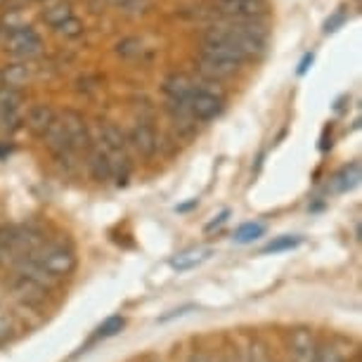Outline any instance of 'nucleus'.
Wrapping results in <instances>:
<instances>
[{
	"mask_svg": "<svg viewBox=\"0 0 362 362\" xmlns=\"http://www.w3.org/2000/svg\"><path fill=\"white\" fill-rule=\"evenodd\" d=\"M194 310V305H180V308H175V310H170L168 315H163V317H159V322L161 325H166V322H170V320H175V317H182V315H187V313H192Z\"/></svg>",
	"mask_w": 362,
	"mask_h": 362,
	"instance_id": "bb28decb",
	"label": "nucleus"
},
{
	"mask_svg": "<svg viewBox=\"0 0 362 362\" xmlns=\"http://www.w3.org/2000/svg\"><path fill=\"white\" fill-rule=\"evenodd\" d=\"M300 242H303V237L298 235H282L277 239H272L268 247H263V254H282V251H291L300 247Z\"/></svg>",
	"mask_w": 362,
	"mask_h": 362,
	"instance_id": "412c9836",
	"label": "nucleus"
},
{
	"mask_svg": "<svg viewBox=\"0 0 362 362\" xmlns=\"http://www.w3.org/2000/svg\"><path fill=\"white\" fill-rule=\"evenodd\" d=\"M291 355L296 362H315L317 346L313 341L310 329H293L291 332Z\"/></svg>",
	"mask_w": 362,
	"mask_h": 362,
	"instance_id": "ddd939ff",
	"label": "nucleus"
},
{
	"mask_svg": "<svg viewBox=\"0 0 362 362\" xmlns=\"http://www.w3.org/2000/svg\"><path fill=\"white\" fill-rule=\"evenodd\" d=\"M228 216H230V211L228 209H225V211H221V214H218L216 218H214V221H211L209 225H206V228H204V230H206V232H214L216 228H221V225L225 223V221H228Z\"/></svg>",
	"mask_w": 362,
	"mask_h": 362,
	"instance_id": "c756f323",
	"label": "nucleus"
},
{
	"mask_svg": "<svg viewBox=\"0 0 362 362\" xmlns=\"http://www.w3.org/2000/svg\"><path fill=\"white\" fill-rule=\"evenodd\" d=\"M128 145H131L135 152H138L142 159H152L156 154V149H159V138H156V131L145 121H140V124H135L131 131L126 135Z\"/></svg>",
	"mask_w": 362,
	"mask_h": 362,
	"instance_id": "1a4fd4ad",
	"label": "nucleus"
},
{
	"mask_svg": "<svg viewBox=\"0 0 362 362\" xmlns=\"http://www.w3.org/2000/svg\"><path fill=\"white\" fill-rule=\"evenodd\" d=\"M119 10L131 12V15H140V12H147L149 0H112Z\"/></svg>",
	"mask_w": 362,
	"mask_h": 362,
	"instance_id": "393cba45",
	"label": "nucleus"
},
{
	"mask_svg": "<svg viewBox=\"0 0 362 362\" xmlns=\"http://www.w3.org/2000/svg\"><path fill=\"white\" fill-rule=\"evenodd\" d=\"M5 83H3V74H0V88H3Z\"/></svg>",
	"mask_w": 362,
	"mask_h": 362,
	"instance_id": "f704fd0d",
	"label": "nucleus"
},
{
	"mask_svg": "<svg viewBox=\"0 0 362 362\" xmlns=\"http://www.w3.org/2000/svg\"><path fill=\"white\" fill-rule=\"evenodd\" d=\"M40 17H43V22L50 26V29H54V26H59L62 22H66L69 17H74V8H71L69 0H59V3L47 5Z\"/></svg>",
	"mask_w": 362,
	"mask_h": 362,
	"instance_id": "f3484780",
	"label": "nucleus"
},
{
	"mask_svg": "<svg viewBox=\"0 0 362 362\" xmlns=\"http://www.w3.org/2000/svg\"><path fill=\"white\" fill-rule=\"evenodd\" d=\"M244 62H247L244 57H239L237 52L221 45H202L199 54H197V64H199L202 76H206L211 81L235 76L242 69Z\"/></svg>",
	"mask_w": 362,
	"mask_h": 362,
	"instance_id": "f03ea898",
	"label": "nucleus"
},
{
	"mask_svg": "<svg viewBox=\"0 0 362 362\" xmlns=\"http://www.w3.org/2000/svg\"><path fill=\"white\" fill-rule=\"evenodd\" d=\"M189 362H211V360L204 358V355H192V358H189Z\"/></svg>",
	"mask_w": 362,
	"mask_h": 362,
	"instance_id": "473e14b6",
	"label": "nucleus"
},
{
	"mask_svg": "<svg viewBox=\"0 0 362 362\" xmlns=\"http://www.w3.org/2000/svg\"><path fill=\"white\" fill-rule=\"evenodd\" d=\"M3 3H8V0H0V5H3Z\"/></svg>",
	"mask_w": 362,
	"mask_h": 362,
	"instance_id": "e433bc0d",
	"label": "nucleus"
},
{
	"mask_svg": "<svg viewBox=\"0 0 362 362\" xmlns=\"http://www.w3.org/2000/svg\"><path fill=\"white\" fill-rule=\"evenodd\" d=\"M12 329H15V327H12L10 315L3 308H0V339H8L10 334H12Z\"/></svg>",
	"mask_w": 362,
	"mask_h": 362,
	"instance_id": "cd10ccee",
	"label": "nucleus"
},
{
	"mask_svg": "<svg viewBox=\"0 0 362 362\" xmlns=\"http://www.w3.org/2000/svg\"><path fill=\"white\" fill-rule=\"evenodd\" d=\"M211 256H214V249L211 247H194V249H187V251H182V254L170 258V268L177 272H187V270L197 268V265L206 263Z\"/></svg>",
	"mask_w": 362,
	"mask_h": 362,
	"instance_id": "4468645a",
	"label": "nucleus"
},
{
	"mask_svg": "<svg viewBox=\"0 0 362 362\" xmlns=\"http://www.w3.org/2000/svg\"><path fill=\"white\" fill-rule=\"evenodd\" d=\"M59 121H62L64 131L69 135L74 152H90L93 140H90V133H88L83 114L74 112V109H66L64 114H59Z\"/></svg>",
	"mask_w": 362,
	"mask_h": 362,
	"instance_id": "0eeeda50",
	"label": "nucleus"
},
{
	"mask_svg": "<svg viewBox=\"0 0 362 362\" xmlns=\"http://www.w3.org/2000/svg\"><path fill=\"white\" fill-rule=\"evenodd\" d=\"M251 362H272V360H270L268 351H265L261 344H254V346H251Z\"/></svg>",
	"mask_w": 362,
	"mask_h": 362,
	"instance_id": "c85d7f7f",
	"label": "nucleus"
},
{
	"mask_svg": "<svg viewBox=\"0 0 362 362\" xmlns=\"http://www.w3.org/2000/svg\"><path fill=\"white\" fill-rule=\"evenodd\" d=\"M313 62V54H305V59L300 62V66H298V74H305V69H308V64Z\"/></svg>",
	"mask_w": 362,
	"mask_h": 362,
	"instance_id": "7c9ffc66",
	"label": "nucleus"
},
{
	"mask_svg": "<svg viewBox=\"0 0 362 362\" xmlns=\"http://www.w3.org/2000/svg\"><path fill=\"white\" fill-rule=\"evenodd\" d=\"M360 182V163L351 161L348 166H344L339 173H334L332 177V189L334 192H351L353 187H358Z\"/></svg>",
	"mask_w": 362,
	"mask_h": 362,
	"instance_id": "dca6fc26",
	"label": "nucleus"
},
{
	"mask_svg": "<svg viewBox=\"0 0 362 362\" xmlns=\"http://www.w3.org/2000/svg\"><path fill=\"white\" fill-rule=\"evenodd\" d=\"M3 83L5 86H10V88H22L26 86V81L31 78V66H26V64H10V66H5L3 71Z\"/></svg>",
	"mask_w": 362,
	"mask_h": 362,
	"instance_id": "6ab92c4d",
	"label": "nucleus"
},
{
	"mask_svg": "<svg viewBox=\"0 0 362 362\" xmlns=\"http://www.w3.org/2000/svg\"><path fill=\"white\" fill-rule=\"evenodd\" d=\"M5 258H8V256H5V254H3V251H0V263H3V261H5Z\"/></svg>",
	"mask_w": 362,
	"mask_h": 362,
	"instance_id": "72a5a7b5",
	"label": "nucleus"
},
{
	"mask_svg": "<svg viewBox=\"0 0 362 362\" xmlns=\"http://www.w3.org/2000/svg\"><path fill=\"white\" fill-rule=\"evenodd\" d=\"M116 52H119L121 57H126V59L140 57V54H142V43H140L138 38H126V40H121V43L116 45Z\"/></svg>",
	"mask_w": 362,
	"mask_h": 362,
	"instance_id": "b1692460",
	"label": "nucleus"
},
{
	"mask_svg": "<svg viewBox=\"0 0 362 362\" xmlns=\"http://www.w3.org/2000/svg\"><path fill=\"white\" fill-rule=\"evenodd\" d=\"M197 204H199V202H197V199H192V202H189V204H182V206H177V211H189V209H192V206H197Z\"/></svg>",
	"mask_w": 362,
	"mask_h": 362,
	"instance_id": "2f4dec72",
	"label": "nucleus"
},
{
	"mask_svg": "<svg viewBox=\"0 0 362 362\" xmlns=\"http://www.w3.org/2000/svg\"><path fill=\"white\" fill-rule=\"evenodd\" d=\"M26 256H31L52 279L66 277L76 270V254L66 244H40L36 251Z\"/></svg>",
	"mask_w": 362,
	"mask_h": 362,
	"instance_id": "7ed1b4c3",
	"label": "nucleus"
},
{
	"mask_svg": "<svg viewBox=\"0 0 362 362\" xmlns=\"http://www.w3.org/2000/svg\"><path fill=\"white\" fill-rule=\"evenodd\" d=\"M47 289H50V286H45L43 282H38V279H33L29 275H22V272H17V277L12 279V293L17 296L19 303L31 305V308L43 303L47 296Z\"/></svg>",
	"mask_w": 362,
	"mask_h": 362,
	"instance_id": "6e6552de",
	"label": "nucleus"
},
{
	"mask_svg": "<svg viewBox=\"0 0 362 362\" xmlns=\"http://www.w3.org/2000/svg\"><path fill=\"white\" fill-rule=\"evenodd\" d=\"M40 47H43V40L36 31L31 29V26H10L8 31H5V50L10 54H15V57H22V59H29V57H36L40 52Z\"/></svg>",
	"mask_w": 362,
	"mask_h": 362,
	"instance_id": "20e7f679",
	"label": "nucleus"
},
{
	"mask_svg": "<svg viewBox=\"0 0 362 362\" xmlns=\"http://www.w3.org/2000/svg\"><path fill=\"white\" fill-rule=\"evenodd\" d=\"M185 107H187V112L192 114L194 121H211L223 112V98L216 95L214 90H206V88L197 86V90L189 95V100L185 102Z\"/></svg>",
	"mask_w": 362,
	"mask_h": 362,
	"instance_id": "39448f33",
	"label": "nucleus"
},
{
	"mask_svg": "<svg viewBox=\"0 0 362 362\" xmlns=\"http://www.w3.org/2000/svg\"><path fill=\"white\" fill-rule=\"evenodd\" d=\"M54 31H57L62 38H78V36H83L86 26H83V22H81L78 17H69L66 22H62L59 26H54Z\"/></svg>",
	"mask_w": 362,
	"mask_h": 362,
	"instance_id": "5701e85b",
	"label": "nucleus"
},
{
	"mask_svg": "<svg viewBox=\"0 0 362 362\" xmlns=\"http://www.w3.org/2000/svg\"><path fill=\"white\" fill-rule=\"evenodd\" d=\"M214 8L228 19L247 22V19L263 17L265 10H268V3L265 0H214Z\"/></svg>",
	"mask_w": 362,
	"mask_h": 362,
	"instance_id": "423d86ee",
	"label": "nucleus"
},
{
	"mask_svg": "<svg viewBox=\"0 0 362 362\" xmlns=\"http://www.w3.org/2000/svg\"><path fill=\"white\" fill-rule=\"evenodd\" d=\"M346 17H348V12L341 8V10H337L334 15L327 19L325 22V33H334V31H339L341 26H344V22H346Z\"/></svg>",
	"mask_w": 362,
	"mask_h": 362,
	"instance_id": "a878e982",
	"label": "nucleus"
},
{
	"mask_svg": "<svg viewBox=\"0 0 362 362\" xmlns=\"http://www.w3.org/2000/svg\"><path fill=\"white\" fill-rule=\"evenodd\" d=\"M43 138L47 142V149H50L59 161H69L71 154H76L71 147V142H69V135H66L64 126H62V121H59V116H57V121L47 128V133L43 135Z\"/></svg>",
	"mask_w": 362,
	"mask_h": 362,
	"instance_id": "f8f14e48",
	"label": "nucleus"
},
{
	"mask_svg": "<svg viewBox=\"0 0 362 362\" xmlns=\"http://www.w3.org/2000/svg\"><path fill=\"white\" fill-rule=\"evenodd\" d=\"M57 112L50 107V105H45V102H36V105H31L29 107V112H26V128L33 133V135H43L47 133V128H50L54 121H57Z\"/></svg>",
	"mask_w": 362,
	"mask_h": 362,
	"instance_id": "9b49d317",
	"label": "nucleus"
},
{
	"mask_svg": "<svg viewBox=\"0 0 362 362\" xmlns=\"http://www.w3.org/2000/svg\"><path fill=\"white\" fill-rule=\"evenodd\" d=\"M88 170H90L95 182L112 180V166H109L107 152L102 147H90V152H88Z\"/></svg>",
	"mask_w": 362,
	"mask_h": 362,
	"instance_id": "2eb2a0df",
	"label": "nucleus"
},
{
	"mask_svg": "<svg viewBox=\"0 0 362 362\" xmlns=\"http://www.w3.org/2000/svg\"><path fill=\"white\" fill-rule=\"evenodd\" d=\"M33 3H43V0H33Z\"/></svg>",
	"mask_w": 362,
	"mask_h": 362,
	"instance_id": "c9c22d12",
	"label": "nucleus"
},
{
	"mask_svg": "<svg viewBox=\"0 0 362 362\" xmlns=\"http://www.w3.org/2000/svg\"><path fill=\"white\" fill-rule=\"evenodd\" d=\"M254 19H247V22H237V19H230V24H216L209 26L206 31L202 33V45H221L228 47V50L237 52L239 57L244 59H254L258 54L265 52V31L261 26L249 24Z\"/></svg>",
	"mask_w": 362,
	"mask_h": 362,
	"instance_id": "f257e3e1",
	"label": "nucleus"
},
{
	"mask_svg": "<svg viewBox=\"0 0 362 362\" xmlns=\"http://www.w3.org/2000/svg\"><path fill=\"white\" fill-rule=\"evenodd\" d=\"M100 138H102V149H107V152L128 147L126 133L114 124H100Z\"/></svg>",
	"mask_w": 362,
	"mask_h": 362,
	"instance_id": "a211bd4d",
	"label": "nucleus"
},
{
	"mask_svg": "<svg viewBox=\"0 0 362 362\" xmlns=\"http://www.w3.org/2000/svg\"><path fill=\"white\" fill-rule=\"evenodd\" d=\"M161 90L163 95L168 98V102H177V105H185L189 100V95L197 90V83L187 74H168L161 83Z\"/></svg>",
	"mask_w": 362,
	"mask_h": 362,
	"instance_id": "9d476101",
	"label": "nucleus"
},
{
	"mask_svg": "<svg viewBox=\"0 0 362 362\" xmlns=\"http://www.w3.org/2000/svg\"><path fill=\"white\" fill-rule=\"evenodd\" d=\"M265 235V225L263 223H244L239 225V228L235 230V235H232V239H235L237 244H251L256 242L258 237Z\"/></svg>",
	"mask_w": 362,
	"mask_h": 362,
	"instance_id": "aec40b11",
	"label": "nucleus"
},
{
	"mask_svg": "<svg viewBox=\"0 0 362 362\" xmlns=\"http://www.w3.org/2000/svg\"><path fill=\"white\" fill-rule=\"evenodd\" d=\"M124 327H126V320L121 317V315L107 317L105 322H102V325L98 327V332H95L93 341H98V339H112V337H116V334L124 332Z\"/></svg>",
	"mask_w": 362,
	"mask_h": 362,
	"instance_id": "4be33fe9",
	"label": "nucleus"
}]
</instances>
